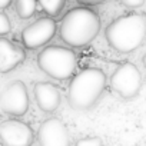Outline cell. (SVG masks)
Instances as JSON below:
<instances>
[{"label":"cell","instance_id":"17","mask_svg":"<svg viewBox=\"0 0 146 146\" xmlns=\"http://www.w3.org/2000/svg\"><path fill=\"white\" fill-rule=\"evenodd\" d=\"M79 6H85V7H89L92 9L93 6H100L105 3V0H78Z\"/></svg>","mask_w":146,"mask_h":146},{"label":"cell","instance_id":"4","mask_svg":"<svg viewBox=\"0 0 146 146\" xmlns=\"http://www.w3.org/2000/svg\"><path fill=\"white\" fill-rule=\"evenodd\" d=\"M37 66L52 79L67 80L75 73L76 54L69 47L50 44L37 54Z\"/></svg>","mask_w":146,"mask_h":146},{"label":"cell","instance_id":"15","mask_svg":"<svg viewBox=\"0 0 146 146\" xmlns=\"http://www.w3.org/2000/svg\"><path fill=\"white\" fill-rule=\"evenodd\" d=\"M10 30H12V23L9 16L5 12H0V36L9 35Z\"/></svg>","mask_w":146,"mask_h":146},{"label":"cell","instance_id":"7","mask_svg":"<svg viewBox=\"0 0 146 146\" xmlns=\"http://www.w3.org/2000/svg\"><path fill=\"white\" fill-rule=\"evenodd\" d=\"M56 32H57V25L53 19L40 17L23 29L20 39L25 47L35 50V49H39L47 44L54 37Z\"/></svg>","mask_w":146,"mask_h":146},{"label":"cell","instance_id":"19","mask_svg":"<svg viewBox=\"0 0 146 146\" xmlns=\"http://www.w3.org/2000/svg\"><path fill=\"white\" fill-rule=\"evenodd\" d=\"M142 63H143V67L146 69V54L143 56V59H142Z\"/></svg>","mask_w":146,"mask_h":146},{"label":"cell","instance_id":"16","mask_svg":"<svg viewBox=\"0 0 146 146\" xmlns=\"http://www.w3.org/2000/svg\"><path fill=\"white\" fill-rule=\"evenodd\" d=\"M120 5L126 9H139L145 5V0H122Z\"/></svg>","mask_w":146,"mask_h":146},{"label":"cell","instance_id":"1","mask_svg":"<svg viewBox=\"0 0 146 146\" xmlns=\"http://www.w3.org/2000/svg\"><path fill=\"white\" fill-rule=\"evenodd\" d=\"M100 32V17L89 7L78 6L70 9L60 20L59 36L63 43L72 47L90 44Z\"/></svg>","mask_w":146,"mask_h":146},{"label":"cell","instance_id":"13","mask_svg":"<svg viewBox=\"0 0 146 146\" xmlns=\"http://www.w3.org/2000/svg\"><path fill=\"white\" fill-rule=\"evenodd\" d=\"M64 6H66V0H40L39 2V7L50 19L59 16L60 12L64 9Z\"/></svg>","mask_w":146,"mask_h":146},{"label":"cell","instance_id":"3","mask_svg":"<svg viewBox=\"0 0 146 146\" xmlns=\"http://www.w3.org/2000/svg\"><path fill=\"white\" fill-rule=\"evenodd\" d=\"M108 44L119 53H132L142 46L146 37V16L130 13L109 23L105 30Z\"/></svg>","mask_w":146,"mask_h":146},{"label":"cell","instance_id":"10","mask_svg":"<svg viewBox=\"0 0 146 146\" xmlns=\"http://www.w3.org/2000/svg\"><path fill=\"white\" fill-rule=\"evenodd\" d=\"M33 95L37 108L44 113L54 112L62 102L60 89L50 82H37L33 86Z\"/></svg>","mask_w":146,"mask_h":146},{"label":"cell","instance_id":"11","mask_svg":"<svg viewBox=\"0 0 146 146\" xmlns=\"http://www.w3.org/2000/svg\"><path fill=\"white\" fill-rule=\"evenodd\" d=\"M26 60V52L17 43L0 37V73H9Z\"/></svg>","mask_w":146,"mask_h":146},{"label":"cell","instance_id":"5","mask_svg":"<svg viewBox=\"0 0 146 146\" xmlns=\"http://www.w3.org/2000/svg\"><path fill=\"white\" fill-rule=\"evenodd\" d=\"M112 90L122 99H133L139 95L142 88V75L139 69L130 63H120L110 76Z\"/></svg>","mask_w":146,"mask_h":146},{"label":"cell","instance_id":"12","mask_svg":"<svg viewBox=\"0 0 146 146\" xmlns=\"http://www.w3.org/2000/svg\"><path fill=\"white\" fill-rule=\"evenodd\" d=\"M37 7H39V2H35V0H17V2L15 3L16 13L23 20L33 17Z\"/></svg>","mask_w":146,"mask_h":146},{"label":"cell","instance_id":"9","mask_svg":"<svg viewBox=\"0 0 146 146\" xmlns=\"http://www.w3.org/2000/svg\"><path fill=\"white\" fill-rule=\"evenodd\" d=\"M37 142L39 146H70V133L60 119L50 117L40 123Z\"/></svg>","mask_w":146,"mask_h":146},{"label":"cell","instance_id":"18","mask_svg":"<svg viewBox=\"0 0 146 146\" xmlns=\"http://www.w3.org/2000/svg\"><path fill=\"white\" fill-rule=\"evenodd\" d=\"M10 5H12V0H0V12L7 9Z\"/></svg>","mask_w":146,"mask_h":146},{"label":"cell","instance_id":"8","mask_svg":"<svg viewBox=\"0 0 146 146\" xmlns=\"http://www.w3.org/2000/svg\"><path fill=\"white\" fill-rule=\"evenodd\" d=\"M0 142L5 146H32L35 132L26 122L7 119L0 123Z\"/></svg>","mask_w":146,"mask_h":146},{"label":"cell","instance_id":"2","mask_svg":"<svg viewBox=\"0 0 146 146\" xmlns=\"http://www.w3.org/2000/svg\"><path fill=\"white\" fill-rule=\"evenodd\" d=\"M106 73L99 67H86L69 83L67 102L75 110H89L102 98L106 88Z\"/></svg>","mask_w":146,"mask_h":146},{"label":"cell","instance_id":"6","mask_svg":"<svg viewBox=\"0 0 146 146\" xmlns=\"http://www.w3.org/2000/svg\"><path fill=\"white\" fill-rule=\"evenodd\" d=\"M30 99L26 85L22 80H15L0 93V109L6 115L20 117L29 110Z\"/></svg>","mask_w":146,"mask_h":146},{"label":"cell","instance_id":"14","mask_svg":"<svg viewBox=\"0 0 146 146\" xmlns=\"http://www.w3.org/2000/svg\"><path fill=\"white\" fill-rule=\"evenodd\" d=\"M75 146H103V140L98 136H89L79 139L75 143Z\"/></svg>","mask_w":146,"mask_h":146}]
</instances>
